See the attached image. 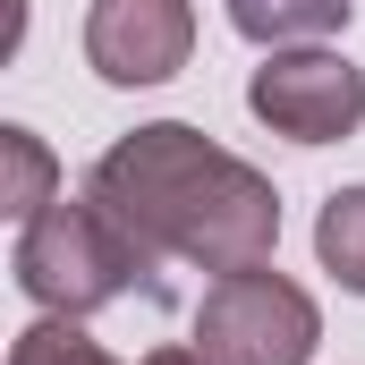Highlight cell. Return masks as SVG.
<instances>
[{"label":"cell","instance_id":"10","mask_svg":"<svg viewBox=\"0 0 365 365\" xmlns=\"http://www.w3.org/2000/svg\"><path fill=\"white\" fill-rule=\"evenodd\" d=\"M145 365H204V349H153Z\"/></svg>","mask_w":365,"mask_h":365},{"label":"cell","instance_id":"3","mask_svg":"<svg viewBox=\"0 0 365 365\" xmlns=\"http://www.w3.org/2000/svg\"><path fill=\"white\" fill-rule=\"evenodd\" d=\"M195 349L204 365H306L323 349V306L272 264L221 272L195 306Z\"/></svg>","mask_w":365,"mask_h":365},{"label":"cell","instance_id":"4","mask_svg":"<svg viewBox=\"0 0 365 365\" xmlns=\"http://www.w3.org/2000/svg\"><path fill=\"white\" fill-rule=\"evenodd\" d=\"M247 110L289 145H340L365 128V68L340 60L331 43L264 51V68L247 77Z\"/></svg>","mask_w":365,"mask_h":365},{"label":"cell","instance_id":"8","mask_svg":"<svg viewBox=\"0 0 365 365\" xmlns=\"http://www.w3.org/2000/svg\"><path fill=\"white\" fill-rule=\"evenodd\" d=\"M0 162H9V187H0V212L9 221H34L51 195H60V162L34 128H0Z\"/></svg>","mask_w":365,"mask_h":365},{"label":"cell","instance_id":"6","mask_svg":"<svg viewBox=\"0 0 365 365\" xmlns=\"http://www.w3.org/2000/svg\"><path fill=\"white\" fill-rule=\"evenodd\" d=\"M230 9V26L255 43V51H289V43H331L349 17H357V0H221Z\"/></svg>","mask_w":365,"mask_h":365},{"label":"cell","instance_id":"5","mask_svg":"<svg viewBox=\"0 0 365 365\" xmlns=\"http://www.w3.org/2000/svg\"><path fill=\"white\" fill-rule=\"evenodd\" d=\"M195 60V0H93L86 9V68L102 86H170Z\"/></svg>","mask_w":365,"mask_h":365},{"label":"cell","instance_id":"7","mask_svg":"<svg viewBox=\"0 0 365 365\" xmlns=\"http://www.w3.org/2000/svg\"><path fill=\"white\" fill-rule=\"evenodd\" d=\"M314 255L349 297H365V187H331L314 212Z\"/></svg>","mask_w":365,"mask_h":365},{"label":"cell","instance_id":"9","mask_svg":"<svg viewBox=\"0 0 365 365\" xmlns=\"http://www.w3.org/2000/svg\"><path fill=\"white\" fill-rule=\"evenodd\" d=\"M9 365H119L102 340H86L68 314H43V323H26L17 340H9Z\"/></svg>","mask_w":365,"mask_h":365},{"label":"cell","instance_id":"1","mask_svg":"<svg viewBox=\"0 0 365 365\" xmlns=\"http://www.w3.org/2000/svg\"><path fill=\"white\" fill-rule=\"evenodd\" d=\"M86 195L119 212V230L153 264H195L212 280L272 264L280 247V187L187 119H145L119 145H102Z\"/></svg>","mask_w":365,"mask_h":365},{"label":"cell","instance_id":"2","mask_svg":"<svg viewBox=\"0 0 365 365\" xmlns=\"http://www.w3.org/2000/svg\"><path fill=\"white\" fill-rule=\"evenodd\" d=\"M9 272H17V289H26L43 314L86 323L102 306H119L128 289H153V255L119 230L110 204H93V195H51L34 221H17Z\"/></svg>","mask_w":365,"mask_h":365}]
</instances>
